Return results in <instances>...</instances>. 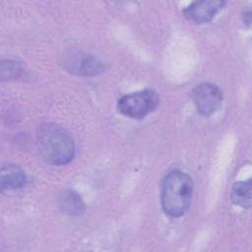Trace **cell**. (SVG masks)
<instances>
[{
	"instance_id": "cell-1",
	"label": "cell",
	"mask_w": 252,
	"mask_h": 252,
	"mask_svg": "<svg viewBox=\"0 0 252 252\" xmlns=\"http://www.w3.org/2000/svg\"><path fill=\"white\" fill-rule=\"evenodd\" d=\"M38 152L53 165L69 163L75 156V144L67 130L54 123L41 124L36 132Z\"/></svg>"
},
{
	"instance_id": "cell-2",
	"label": "cell",
	"mask_w": 252,
	"mask_h": 252,
	"mask_svg": "<svg viewBox=\"0 0 252 252\" xmlns=\"http://www.w3.org/2000/svg\"><path fill=\"white\" fill-rule=\"evenodd\" d=\"M193 181L191 177L178 169L169 171L161 184V206L164 213L170 217L183 216L191 202Z\"/></svg>"
},
{
	"instance_id": "cell-3",
	"label": "cell",
	"mask_w": 252,
	"mask_h": 252,
	"mask_svg": "<svg viewBox=\"0 0 252 252\" xmlns=\"http://www.w3.org/2000/svg\"><path fill=\"white\" fill-rule=\"evenodd\" d=\"M159 104L157 92L151 89L128 94L117 101L118 111L130 118L142 119L153 112Z\"/></svg>"
},
{
	"instance_id": "cell-4",
	"label": "cell",
	"mask_w": 252,
	"mask_h": 252,
	"mask_svg": "<svg viewBox=\"0 0 252 252\" xmlns=\"http://www.w3.org/2000/svg\"><path fill=\"white\" fill-rule=\"evenodd\" d=\"M194 104L201 115L209 116L215 113L221 105V90L213 83H201L192 91Z\"/></svg>"
},
{
	"instance_id": "cell-5",
	"label": "cell",
	"mask_w": 252,
	"mask_h": 252,
	"mask_svg": "<svg viewBox=\"0 0 252 252\" xmlns=\"http://www.w3.org/2000/svg\"><path fill=\"white\" fill-rule=\"evenodd\" d=\"M66 70L81 76H95L105 70V64L95 56L75 52L67 55L63 60Z\"/></svg>"
},
{
	"instance_id": "cell-6",
	"label": "cell",
	"mask_w": 252,
	"mask_h": 252,
	"mask_svg": "<svg viewBox=\"0 0 252 252\" xmlns=\"http://www.w3.org/2000/svg\"><path fill=\"white\" fill-rule=\"evenodd\" d=\"M224 4L225 2L220 0L195 1L187 6L183 13L188 20L196 24H204L212 21Z\"/></svg>"
},
{
	"instance_id": "cell-7",
	"label": "cell",
	"mask_w": 252,
	"mask_h": 252,
	"mask_svg": "<svg viewBox=\"0 0 252 252\" xmlns=\"http://www.w3.org/2000/svg\"><path fill=\"white\" fill-rule=\"evenodd\" d=\"M27 182V176L22 167L17 164L8 163L1 169V189L16 190L21 189Z\"/></svg>"
},
{
	"instance_id": "cell-8",
	"label": "cell",
	"mask_w": 252,
	"mask_h": 252,
	"mask_svg": "<svg viewBox=\"0 0 252 252\" xmlns=\"http://www.w3.org/2000/svg\"><path fill=\"white\" fill-rule=\"evenodd\" d=\"M60 210L70 216H80L85 212V204L81 196L72 190L63 192L58 198Z\"/></svg>"
},
{
	"instance_id": "cell-9",
	"label": "cell",
	"mask_w": 252,
	"mask_h": 252,
	"mask_svg": "<svg viewBox=\"0 0 252 252\" xmlns=\"http://www.w3.org/2000/svg\"><path fill=\"white\" fill-rule=\"evenodd\" d=\"M251 180L239 181L235 183L231 190V200L232 202L242 208H249L251 205Z\"/></svg>"
},
{
	"instance_id": "cell-10",
	"label": "cell",
	"mask_w": 252,
	"mask_h": 252,
	"mask_svg": "<svg viewBox=\"0 0 252 252\" xmlns=\"http://www.w3.org/2000/svg\"><path fill=\"white\" fill-rule=\"evenodd\" d=\"M22 73V68L20 64L14 61H3L2 62V67H1V77L5 76L4 78H18L20 74ZM3 78V79H4Z\"/></svg>"
},
{
	"instance_id": "cell-11",
	"label": "cell",
	"mask_w": 252,
	"mask_h": 252,
	"mask_svg": "<svg viewBox=\"0 0 252 252\" xmlns=\"http://www.w3.org/2000/svg\"><path fill=\"white\" fill-rule=\"evenodd\" d=\"M243 21H244L245 24L250 25V23H251V12H250V10H247V12H244Z\"/></svg>"
}]
</instances>
